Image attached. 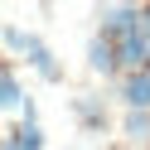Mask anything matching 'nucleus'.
Here are the masks:
<instances>
[{
    "mask_svg": "<svg viewBox=\"0 0 150 150\" xmlns=\"http://www.w3.org/2000/svg\"><path fill=\"white\" fill-rule=\"evenodd\" d=\"M121 102L131 111H150V68H136L121 78Z\"/></svg>",
    "mask_w": 150,
    "mask_h": 150,
    "instance_id": "3",
    "label": "nucleus"
},
{
    "mask_svg": "<svg viewBox=\"0 0 150 150\" xmlns=\"http://www.w3.org/2000/svg\"><path fill=\"white\" fill-rule=\"evenodd\" d=\"M5 49H10V53H24V63H29L34 53L44 49V39L29 34V29H20V24H5Z\"/></svg>",
    "mask_w": 150,
    "mask_h": 150,
    "instance_id": "5",
    "label": "nucleus"
},
{
    "mask_svg": "<svg viewBox=\"0 0 150 150\" xmlns=\"http://www.w3.org/2000/svg\"><path fill=\"white\" fill-rule=\"evenodd\" d=\"M5 150H20V145H15V136H5Z\"/></svg>",
    "mask_w": 150,
    "mask_h": 150,
    "instance_id": "11",
    "label": "nucleus"
},
{
    "mask_svg": "<svg viewBox=\"0 0 150 150\" xmlns=\"http://www.w3.org/2000/svg\"><path fill=\"white\" fill-rule=\"evenodd\" d=\"M78 116H82V126H87V131H107V107H102V102L78 97Z\"/></svg>",
    "mask_w": 150,
    "mask_h": 150,
    "instance_id": "8",
    "label": "nucleus"
},
{
    "mask_svg": "<svg viewBox=\"0 0 150 150\" xmlns=\"http://www.w3.org/2000/svg\"><path fill=\"white\" fill-rule=\"evenodd\" d=\"M0 92H5V97H0L5 111H24V107H29V92L20 87V73H15L10 63H5V73H0Z\"/></svg>",
    "mask_w": 150,
    "mask_h": 150,
    "instance_id": "4",
    "label": "nucleus"
},
{
    "mask_svg": "<svg viewBox=\"0 0 150 150\" xmlns=\"http://www.w3.org/2000/svg\"><path fill=\"white\" fill-rule=\"evenodd\" d=\"M10 136H15V145H20V150H44V131H39V121H34V116H24Z\"/></svg>",
    "mask_w": 150,
    "mask_h": 150,
    "instance_id": "6",
    "label": "nucleus"
},
{
    "mask_svg": "<svg viewBox=\"0 0 150 150\" xmlns=\"http://www.w3.org/2000/svg\"><path fill=\"white\" fill-rule=\"evenodd\" d=\"M140 15H145V34H150V5H140Z\"/></svg>",
    "mask_w": 150,
    "mask_h": 150,
    "instance_id": "10",
    "label": "nucleus"
},
{
    "mask_svg": "<svg viewBox=\"0 0 150 150\" xmlns=\"http://www.w3.org/2000/svg\"><path fill=\"white\" fill-rule=\"evenodd\" d=\"M87 68L97 73V78L121 73V53H116V44H111L107 34H92V44H87Z\"/></svg>",
    "mask_w": 150,
    "mask_h": 150,
    "instance_id": "2",
    "label": "nucleus"
},
{
    "mask_svg": "<svg viewBox=\"0 0 150 150\" xmlns=\"http://www.w3.org/2000/svg\"><path fill=\"white\" fill-rule=\"evenodd\" d=\"M29 68L39 73L44 82H63V68H58V58H53V49H49V44H44V49H39V53L29 58Z\"/></svg>",
    "mask_w": 150,
    "mask_h": 150,
    "instance_id": "7",
    "label": "nucleus"
},
{
    "mask_svg": "<svg viewBox=\"0 0 150 150\" xmlns=\"http://www.w3.org/2000/svg\"><path fill=\"white\" fill-rule=\"evenodd\" d=\"M121 131H126L131 140H150V111H126Z\"/></svg>",
    "mask_w": 150,
    "mask_h": 150,
    "instance_id": "9",
    "label": "nucleus"
},
{
    "mask_svg": "<svg viewBox=\"0 0 150 150\" xmlns=\"http://www.w3.org/2000/svg\"><path fill=\"white\" fill-rule=\"evenodd\" d=\"M97 20H102L97 34H107L111 44H121L126 34H136V29H145V15H140L136 5H126V0H121V5H111V10H102Z\"/></svg>",
    "mask_w": 150,
    "mask_h": 150,
    "instance_id": "1",
    "label": "nucleus"
}]
</instances>
